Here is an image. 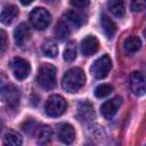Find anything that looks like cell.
I'll return each instance as SVG.
<instances>
[{
    "label": "cell",
    "instance_id": "18",
    "mask_svg": "<svg viewBox=\"0 0 146 146\" xmlns=\"http://www.w3.org/2000/svg\"><path fill=\"white\" fill-rule=\"evenodd\" d=\"M140 47H141V41H140V39H139L138 36H136V35H130V36H128V38L124 40V42H123V48H124V50H125L127 52H129V54L136 52L137 50L140 49Z\"/></svg>",
    "mask_w": 146,
    "mask_h": 146
},
{
    "label": "cell",
    "instance_id": "25",
    "mask_svg": "<svg viewBox=\"0 0 146 146\" xmlns=\"http://www.w3.org/2000/svg\"><path fill=\"white\" fill-rule=\"evenodd\" d=\"M39 125H40V124L36 123L35 121H33V120H27V121H25V122L23 123L22 128H23V130H24V132H25L26 135L34 136L35 132H36V130H38V128H39Z\"/></svg>",
    "mask_w": 146,
    "mask_h": 146
},
{
    "label": "cell",
    "instance_id": "27",
    "mask_svg": "<svg viewBox=\"0 0 146 146\" xmlns=\"http://www.w3.org/2000/svg\"><path fill=\"white\" fill-rule=\"evenodd\" d=\"M6 48H7V35H6V32L3 30H1V32H0V51H1V54L5 52Z\"/></svg>",
    "mask_w": 146,
    "mask_h": 146
},
{
    "label": "cell",
    "instance_id": "11",
    "mask_svg": "<svg viewBox=\"0 0 146 146\" xmlns=\"http://www.w3.org/2000/svg\"><path fill=\"white\" fill-rule=\"evenodd\" d=\"M80 48H81V52L83 56H91L97 52L98 48H99V42L97 40L96 36L94 35H87L82 41H81V44H80Z\"/></svg>",
    "mask_w": 146,
    "mask_h": 146
},
{
    "label": "cell",
    "instance_id": "7",
    "mask_svg": "<svg viewBox=\"0 0 146 146\" xmlns=\"http://www.w3.org/2000/svg\"><path fill=\"white\" fill-rule=\"evenodd\" d=\"M10 67H11L14 76L21 81L25 80L31 73V66H30L29 62L23 58H19V57H16L11 60Z\"/></svg>",
    "mask_w": 146,
    "mask_h": 146
},
{
    "label": "cell",
    "instance_id": "13",
    "mask_svg": "<svg viewBox=\"0 0 146 146\" xmlns=\"http://www.w3.org/2000/svg\"><path fill=\"white\" fill-rule=\"evenodd\" d=\"M30 29L26 23H21L14 31V40L15 43L19 47H22L30 38Z\"/></svg>",
    "mask_w": 146,
    "mask_h": 146
},
{
    "label": "cell",
    "instance_id": "22",
    "mask_svg": "<svg viewBox=\"0 0 146 146\" xmlns=\"http://www.w3.org/2000/svg\"><path fill=\"white\" fill-rule=\"evenodd\" d=\"M41 50H42L44 56L50 57V58L56 57L58 54V47L55 43V41H52V40H46L41 44Z\"/></svg>",
    "mask_w": 146,
    "mask_h": 146
},
{
    "label": "cell",
    "instance_id": "15",
    "mask_svg": "<svg viewBox=\"0 0 146 146\" xmlns=\"http://www.w3.org/2000/svg\"><path fill=\"white\" fill-rule=\"evenodd\" d=\"M108 10L116 17L121 18L125 14V5L124 0H108L107 2Z\"/></svg>",
    "mask_w": 146,
    "mask_h": 146
},
{
    "label": "cell",
    "instance_id": "30",
    "mask_svg": "<svg viewBox=\"0 0 146 146\" xmlns=\"http://www.w3.org/2000/svg\"><path fill=\"white\" fill-rule=\"evenodd\" d=\"M144 35H145V38H146V29L144 30Z\"/></svg>",
    "mask_w": 146,
    "mask_h": 146
},
{
    "label": "cell",
    "instance_id": "29",
    "mask_svg": "<svg viewBox=\"0 0 146 146\" xmlns=\"http://www.w3.org/2000/svg\"><path fill=\"white\" fill-rule=\"evenodd\" d=\"M19 1H21V3L23 6H27V5H30V3L33 2V0H19Z\"/></svg>",
    "mask_w": 146,
    "mask_h": 146
},
{
    "label": "cell",
    "instance_id": "26",
    "mask_svg": "<svg viewBox=\"0 0 146 146\" xmlns=\"http://www.w3.org/2000/svg\"><path fill=\"white\" fill-rule=\"evenodd\" d=\"M146 8V0H130V9L133 13L141 11Z\"/></svg>",
    "mask_w": 146,
    "mask_h": 146
},
{
    "label": "cell",
    "instance_id": "10",
    "mask_svg": "<svg viewBox=\"0 0 146 146\" xmlns=\"http://www.w3.org/2000/svg\"><path fill=\"white\" fill-rule=\"evenodd\" d=\"M121 104H122V98L119 97V96H116V97H114V98H112V99L105 102V103L100 106L102 115H103L105 119H107V120L112 119V117L116 114V112H117V110L120 108Z\"/></svg>",
    "mask_w": 146,
    "mask_h": 146
},
{
    "label": "cell",
    "instance_id": "4",
    "mask_svg": "<svg viewBox=\"0 0 146 146\" xmlns=\"http://www.w3.org/2000/svg\"><path fill=\"white\" fill-rule=\"evenodd\" d=\"M30 22L34 29L41 31L48 27V25L51 22V16L47 9L42 7H38L30 13Z\"/></svg>",
    "mask_w": 146,
    "mask_h": 146
},
{
    "label": "cell",
    "instance_id": "24",
    "mask_svg": "<svg viewBox=\"0 0 146 146\" xmlns=\"http://www.w3.org/2000/svg\"><path fill=\"white\" fill-rule=\"evenodd\" d=\"M112 91H113V87L111 84L103 83L95 89V96L97 98H104V97H107Z\"/></svg>",
    "mask_w": 146,
    "mask_h": 146
},
{
    "label": "cell",
    "instance_id": "23",
    "mask_svg": "<svg viewBox=\"0 0 146 146\" xmlns=\"http://www.w3.org/2000/svg\"><path fill=\"white\" fill-rule=\"evenodd\" d=\"M75 56H76V47H75V43L74 42H70L67 43L64 52H63V58L66 60V62H72L75 59Z\"/></svg>",
    "mask_w": 146,
    "mask_h": 146
},
{
    "label": "cell",
    "instance_id": "14",
    "mask_svg": "<svg viewBox=\"0 0 146 146\" xmlns=\"http://www.w3.org/2000/svg\"><path fill=\"white\" fill-rule=\"evenodd\" d=\"M18 15V9L16 6L14 5H6L3 8H2V11H1V23L2 24H10L14 18Z\"/></svg>",
    "mask_w": 146,
    "mask_h": 146
},
{
    "label": "cell",
    "instance_id": "2",
    "mask_svg": "<svg viewBox=\"0 0 146 146\" xmlns=\"http://www.w3.org/2000/svg\"><path fill=\"white\" fill-rule=\"evenodd\" d=\"M56 67L51 64H42L39 68L36 82L44 90H51L56 87Z\"/></svg>",
    "mask_w": 146,
    "mask_h": 146
},
{
    "label": "cell",
    "instance_id": "21",
    "mask_svg": "<svg viewBox=\"0 0 146 146\" xmlns=\"http://www.w3.org/2000/svg\"><path fill=\"white\" fill-rule=\"evenodd\" d=\"M54 33H55V35H56L57 39L65 40L70 35V27H68L67 22L66 21H59V22H57V24L55 26V30H54Z\"/></svg>",
    "mask_w": 146,
    "mask_h": 146
},
{
    "label": "cell",
    "instance_id": "12",
    "mask_svg": "<svg viewBox=\"0 0 146 146\" xmlns=\"http://www.w3.org/2000/svg\"><path fill=\"white\" fill-rule=\"evenodd\" d=\"M57 136H58V139L63 144H71L75 139V130L71 124L63 123L58 125Z\"/></svg>",
    "mask_w": 146,
    "mask_h": 146
},
{
    "label": "cell",
    "instance_id": "28",
    "mask_svg": "<svg viewBox=\"0 0 146 146\" xmlns=\"http://www.w3.org/2000/svg\"><path fill=\"white\" fill-rule=\"evenodd\" d=\"M90 0H70V3L76 8H84L89 5Z\"/></svg>",
    "mask_w": 146,
    "mask_h": 146
},
{
    "label": "cell",
    "instance_id": "3",
    "mask_svg": "<svg viewBox=\"0 0 146 146\" xmlns=\"http://www.w3.org/2000/svg\"><path fill=\"white\" fill-rule=\"evenodd\" d=\"M67 110V103L66 100L59 96V95H52L50 96L44 105V111L47 115L51 117H57L63 115Z\"/></svg>",
    "mask_w": 146,
    "mask_h": 146
},
{
    "label": "cell",
    "instance_id": "1",
    "mask_svg": "<svg viewBox=\"0 0 146 146\" xmlns=\"http://www.w3.org/2000/svg\"><path fill=\"white\" fill-rule=\"evenodd\" d=\"M86 82L84 72L79 67L70 68L62 79V87L67 92H76L79 91Z\"/></svg>",
    "mask_w": 146,
    "mask_h": 146
},
{
    "label": "cell",
    "instance_id": "8",
    "mask_svg": "<svg viewBox=\"0 0 146 146\" xmlns=\"http://www.w3.org/2000/svg\"><path fill=\"white\" fill-rule=\"evenodd\" d=\"M130 89L135 96H143L146 92V79L140 72H132L129 78Z\"/></svg>",
    "mask_w": 146,
    "mask_h": 146
},
{
    "label": "cell",
    "instance_id": "5",
    "mask_svg": "<svg viewBox=\"0 0 146 146\" xmlns=\"http://www.w3.org/2000/svg\"><path fill=\"white\" fill-rule=\"evenodd\" d=\"M111 67H112V60H111L110 56L103 55L102 57H99L98 59H96L92 63V65L90 67V72L96 79L100 80L108 75Z\"/></svg>",
    "mask_w": 146,
    "mask_h": 146
},
{
    "label": "cell",
    "instance_id": "20",
    "mask_svg": "<svg viewBox=\"0 0 146 146\" xmlns=\"http://www.w3.org/2000/svg\"><path fill=\"white\" fill-rule=\"evenodd\" d=\"M102 27H103V31H104V33L106 34L107 38H112L116 32L115 23L104 14L102 15Z\"/></svg>",
    "mask_w": 146,
    "mask_h": 146
},
{
    "label": "cell",
    "instance_id": "19",
    "mask_svg": "<svg viewBox=\"0 0 146 146\" xmlns=\"http://www.w3.org/2000/svg\"><path fill=\"white\" fill-rule=\"evenodd\" d=\"M22 137L18 132L14 130H8L3 135V144L5 145H10V146H19L22 145Z\"/></svg>",
    "mask_w": 146,
    "mask_h": 146
},
{
    "label": "cell",
    "instance_id": "16",
    "mask_svg": "<svg viewBox=\"0 0 146 146\" xmlns=\"http://www.w3.org/2000/svg\"><path fill=\"white\" fill-rule=\"evenodd\" d=\"M64 18H65V21L68 24L75 26V27L81 26L84 23V21H86L84 19V16L81 13H78L75 10H68V11H66L64 14Z\"/></svg>",
    "mask_w": 146,
    "mask_h": 146
},
{
    "label": "cell",
    "instance_id": "6",
    "mask_svg": "<svg viewBox=\"0 0 146 146\" xmlns=\"http://www.w3.org/2000/svg\"><path fill=\"white\" fill-rule=\"evenodd\" d=\"M19 98L21 94L19 90L14 86V84H6L1 89V99L2 102L13 110H16L18 104H19Z\"/></svg>",
    "mask_w": 146,
    "mask_h": 146
},
{
    "label": "cell",
    "instance_id": "9",
    "mask_svg": "<svg viewBox=\"0 0 146 146\" xmlns=\"http://www.w3.org/2000/svg\"><path fill=\"white\" fill-rule=\"evenodd\" d=\"M75 117L81 121V122H91L94 119H95V111H94V107L92 105L87 102V100H82L76 106V114H75Z\"/></svg>",
    "mask_w": 146,
    "mask_h": 146
},
{
    "label": "cell",
    "instance_id": "17",
    "mask_svg": "<svg viewBox=\"0 0 146 146\" xmlns=\"http://www.w3.org/2000/svg\"><path fill=\"white\" fill-rule=\"evenodd\" d=\"M34 136L36 137L39 144H47L52 137V130L49 125H39Z\"/></svg>",
    "mask_w": 146,
    "mask_h": 146
}]
</instances>
